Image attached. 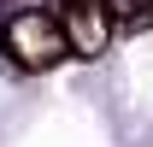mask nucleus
<instances>
[{
	"mask_svg": "<svg viewBox=\"0 0 153 147\" xmlns=\"http://www.w3.org/2000/svg\"><path fill=\"white\" fill-rule=\"evenodd\" d=\"M147 6H153V0H147Z\"/></svg>",
	"mask_w": 153,
	"mask_h": 147,
	"instance_id": "obj_3",
	"label": "nucleus"
},
{
	"mask_svg": "<svg viewBox=\"0 0 153 147\" xmlns=\"http://www.w3.org/2000/svg\"><path fill=\"white\" fill-rule=\"evenodd\" d=\"M59 30H65V47L76 59H100L106 53V41H112V12H106V0H59Z\"/></svg>",
	"mask_w": 153,
	"mask_h": 147,
	"instance_id": "obj_2",
	"label": "nucleus"
},
{
	"mask_svg": "<svg viewBox=\"0 0 153 147\" xmlns=\"http://www.w3.org/2000/svg\"><path fill=\"white\" fill-rule=\"evenodd\" d=\"M71 53L65 47V30H59L53 12H12L0 24V59L12 71H47Z\"/></svg>",
	"mask_w": 153,
	"mask_h": 147,
	"instance_id": "obj_1",
	"label": "nucleus"
}]
</instances>
